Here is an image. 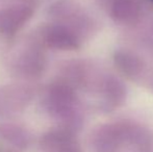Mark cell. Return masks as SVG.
<instances>
[{"mask_svg": "<svg viewBox=\"0 0 153 152\" xmlns=\"http://www.w3.org/2000/svg\"><path fill=\"white\" fill-rule=\"evenodd\" d=\"M151 1H152V2H153V0H151Z\"/></svg>", "mask_w": 153, "mask_h": 152, "instance_id": "cell-1", "label": "cell"}]
</instances>
